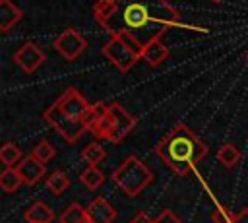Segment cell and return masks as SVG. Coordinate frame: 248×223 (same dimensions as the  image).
<instances>
[{
  "mask_svg": "<svg viewBox=\"0 0 248 223\" xmlns=\"http://www.w3.org/2000/svg\"><path fill=\"white\" fill-rule=\"evenodd\" d=\"M87 215L89 223H112L116 219V209L105 198H95L87 206Z\"/></svg>",
  "mask_w": 248,
  "mask_h": 223,
  "instance_id": "cell-10",
  "label": "cell"
},
{
  "mask_svg": "<svg viewBox=\"0 0 248 223\" xmlns=\"http://www.w3.org/2000/svg\"><path fill=\"white\" fill-rule=\"evenodd\" d=\"M81 157H83L89 165H97L99 161H103V159H105V149H103V145H101V143L91 142V143H87V145L83 147Z\"/></svg>",
  "mask_w": 248,
  "mask_h": 223,
  "instance_id": "cell-21",
  "label": "cell"
},
{
  "mask_svg": "<svg viewBox=\"0 0 248 223\" xmlns=\"http://www.w3.org/2000/svg\"><path fill=\"white\" fill-rule=\"evenodd\" d=\"M93 17L108 35L128 33L145 47L176 27L180 14L167 0H97Z\"/></svg>",
  "mask_w": 248,
  "mask_h": 223,
  "instance_id": "cell-1",
  "label": "cell"
},
{
  "mask_svg": "<svg viewBox=\"0 0 248 223\" xmlns=\"http://www.w3.org/2000/svg\"><path fill=\"white\" fill-rule=\"evenodd\" d=\"M143 47L128 33H120V35H110L108 43L103 45V54L120 70V72H128L140 58H141Z\"/></svg>",
  "mask_w": 248,
  "mask_h": 223,
  "instance_id": "cell-5",
  "label": "cell"
},
{
  "mask_svg": "<svg viewBox=\"0 0 248 223\" xmlns=\"http://www.w3.org/2000/svg\"><path fill=\"white\" fill-rule=\"evenodd\" d=\"M31 155H35L39 161H43V163H48L50 159H54V155H56V149L46 142V140H43V142H39L35 147H33V151H31Z\"/></svg>",
  "mask_w": 248,
  "mask_h": 223,
  "instance_id": "cell-22",
  "label": "cell"
},
{
  "mask_svg": "<svg viewBox=\"0 0 248 223\" xmlns=\"http://www.w3.org/2000/svg\"><path fill=\"white\" fill-rule=\"evenodd\" d=\"M167 56H169V48H167L159 39H155V41H151L149 45H145V47H143V52H141V58H143L149 66H159V64H163V62L167 60Z\"/></svg>",
  "mask_w": 248,
  "mask_h": 223,
  "instance_id": "cell-13",
  "label": "cell"
},
{
  "mask_svg": "<svg viewBox=\"0 0 248 223\" xmlns=\"http://www.w3.org/2000/svg\"><path fill=\"white\" fill-rule=\"evenodd\" d=\"M91 107L87 99L76 89L68 87L45 112L43 118L68 142L74 143L83 132L89 130Z\"/></svg>",
  "mask_w": 248,
  "mask_h": 223,
  "instance_id": "cell-2",
  "label": "cell"
},
{
  "mask_svg": "<svg viewBox=\"0 0 248 223\" xmlns=\"http://www.w3.org/2000/svg\"><path fill=\"white\" fill-rule=\"evenodd\" d=\"M21 19V10L12 0H0V31H10Z\"/></svg>",
  "mask_w": 248,
  "mask_h": 223,
  "instance_id": "cell-12",
  "label": "cell"
},
{
  "mask_svg": "<svg viewBox=\"0 0 248 223\" xmlns=\"http://www.w3.org/2000/svg\"><path fill=\"white\" fill-rule=\"evenodd\" d=\"M60 223H89L87 207H81L79 204H70L60 215Z\"/></svg>",
  "mask_w": 248,
  "mask_h": 223,
  "instance_id": "cell-17",
  "label": "cell"
},
{
  "mask_svg": "<svg viewBox=\"0 0 248 223\" xmlns=\"http://www.w3.org/2000/svg\"><path fill=\"white\" fill-rule=\"evenodd\" d=\"M112 180L118 184V188H122L128 196H138L151 180H153V173L136 157L130 155L124 159V163L118 165V169L112 173Z\"/></svg>",
  "mask_w": 248,
  "mask_h": 223,
  "instance_id": "cell-4",
  "label": "cell"
},
{
  "mask_svg": "<svg viewBox=\"0 0 248 223\" xmlns=\"http://www.w3.org/2000/svg\"><path fill=\"white\" fill-rule=\"evenodd\" d=\"M234 215H236V213H232V211L227 209V207H217V209L211 213V221H213V223H232Z\"/></svg>",
  "mask_w": 248,
  "mask_h": 223,
  "instance_id": "cell-23",
  "label": "cell"
},
{
  "mask_svg": "<svg viewBox=\"0 0 248 223\" xmlns=\"http://www.w3.org/2000/svg\"><path fill=\"white\" fill-rule=\"evenodd\" d=\"M25 219H27V223H50L54 219V213H52V209L46 204L35 202L25 211Z\"/></svg>",
  "mask_w": 248,
  "mask_h": 223,
  "instance_id": "cell-14",
  "label": "cell"
},
{
  "mask_svg": "<svg viewBox=\"0 0 248 223\" xmlns=\"http://www.w3.org/2000/svg\"><path fill=\"white\" fill-rule=\"evenodd\" d=\"M217 159L225 165V167H234L236 163H238V159H240V151H238V147L236 145H232V143H223L221 145V149L217 151Z\"/></svg>",
  "mask_w": 248,
  "mask_h": 223,
  "instance_id": "cell-20",
  "label": "cell"
},
{
  "mask_svg": "<svg viewBox=\"0 0 248 223\" xmlns=\"http://www.w3.org/2000/svg\"><path fill=\"white\" fill-rule=\"evenodd\" d=\"M130 223H155V219H151L145 211H140V213H136V215L132 217Z\"/></svg>",
  "mask_w": 248,
  "mask_h": 223,
  "instance_id": "cell-25",
  "label": "cell"
},
{
  "mask_svg": "<svg viewBox=\"0 0 248 223\" xmlns=\"http://www.w3.org/2000/svg\"><path fill=\"white\" fill-rule=\"evenodd\" d=\"M157 155L170 171L186 175L207 155V145L190 128L178 124L161 138L157 143Z\"/></svg>",
  "mask_w": 248,
  "mask_h": 223,
  "instance_id": "cell-3",
  "label": "cell"
},
{
  "mask_svg": "<svg viewBox=\"0 0 248 223\" xmlns=\"http://www.w3.org/2000/svg\"><path fill=\"white\" fill-rule=\"evenodd\" d=\"M89 132L95 136V138H101V140H107L110 143H114V138H116V118H114V112L110 111V105H105V103H95L91 107V112H89Z\"/></svg>",
  "mask_w": 248,
  "mask_h": 223,
  "instance_id": "cell-6",
  "label": "cell"
},
{
  "mask_svg": "<svg viewBox=\"0 0 248 223\" xmlns=\"http://www.w3.org/2000/svg\"><path fill=\"white\" fill-rule=\"evenodd\" d=\"M79 180H81V184H85V188L97 190V188L103 184L105 175L101 173V169H97V165H89V167L79 175Z\"/></svg>",
  "mask_w": 248,
  "mask_h": 223,
  "instance_id": "cell-18",
  "label": "cell"
},
{
  "mask_svg": "<svg viewBox=\"0 0 248 223\" xmlns=\"http://www.w3.org/2000/svg\"><path fill=\"white\" fill-rule=\"evenodd\" d=\"M155 223H182V221H180L172 211H169V209H167V211H163V213L155 219Z\"/></svg>",
  "mask_w": 248,
  "mask_h": 223,
  "instance_id": "cell-24",
  "label": "cell"
},
{
  "mask_svg": "<svg viewBox=\"0 0 248 223\" xmlns=\"http://www.w3.org/2000/svg\"><path fill=\"white\" fill-rule=\"evenodd\" d=\"M70 178H68V175L64 173V171H60V169H56L48 178H46V186H48V190L54 194V196H62L68 188H70Z\"/></svg>",
  "mask_w": 248,
  "mask_h": 223,
  "instance_id": "cell-15",
  "label": "cell"
},
{
  "mask_svg": "<svg viewBox=\"0 0 248 223\" xmlns=\"http://www.w3.org/2000/svg\"><path fill=\"white\" fill-rule=\"evenodd\" d=\"M232 223H248V207H244V209H240L236 215H234V219H232Z\"/></svg>",
  "mask_w": 248,
  "mask_h": 223,
  "instance_id": "cell-26",
  "label": "cell"
},
{
  "mask_svg": "<svg viewBox=\"0 0 248 223\" xmlns=\"http://www.w3.org/2000/svg\"><path fill=\"white\" fill-rule=\"evenodd\" d=\"M0 159H2V163H4L6 167H14L16 163H19V161L23 159V153H21V149H19L16 143L6 142V143L2 145V149H0Z\"/></svg>",
  "mask_w": 248,
  "mask_h": 223,
  "instance_id": "cell-19",
  "label": "cell"
},
{
  "mask_svg": "<svg viewBox=\"0 0 248 223\" xmlns=\"http://www.w3.org/2000/svg\"><path fill=\"white\" fill-rule=\"evenodd\" d=\"M211 2H223V0H211Z\"/></svg>",
  "mask_w": 248,
  "mask_h": 223,
  "instance_id": "cell-27",
  "label": "cell"
},
{
  "mask_svg": "<svg viewBox=\"0 0 248 223\" xmlns=\"http://www.w3.org/2000/svg\"><path fill=\"white\" fill-rule=\"evenodd\" d=\"M45 167H46V163L39 161L35 155L23 157V159L19 161V165H17V171H19V175H21V178H23V184H27V186L37 184L39 178H41V176L45 175V171H46Z\"/></svg>",
  "mask_w": 248,
  "mask_h": 223,
  "instance_id": "cell-9",
  "label": "cell"
},
{
  "mask_svg": "<svg viewBox=\"0 0 248 223\" xmlns=\"http://www.w3.org/2000/svg\"><path fill=\"white\" fill-rule=\"evenodd\" d=\"M87 48V41L76 29H66L54 39V50L68 62L76 60Z\"/></svg>",
  "mask_w": 248,
  "mask_h": 223,
  "instance_id": "cell-7",
  "label": "cell"
},
{
  "mask_svg": "<svg viewBox=\"0 0 248 223\" xmlns=\"http://www.w3.org/2000/svg\"><path fill=\"white\" fill-rule=\"evenodd\" d=\"M110 111L114 112V118H116V138H114V143H118L136 126V118L122 105H118V103H110Z\"/></svg>",
  "mask_w": 248,
  "mask_h": 223,
  "instance_id": "cell-11",
  "label": "cell"
},
{
  "mask_svg": "<svg viewBox=\"0 0 248 223\" xmlns=\"http://www.w3.org/2000/svg\"><path fill=\"white\" fill-rule=\"evenodd\" d=\"M14 60H16V64H17L23 72L31 74V72H35V70L45 62V52H43L35 43H23V45L16 50Z\"/></svg>",
  "mask_w": 248,
  "mask_h": 223,
  "instance_id": "cell-8",
  "label": "cell"
},
{
  "mask_svg": "<svg viewBox=\"0 0 248 223\" xmlns=\"http://www.w3.org/2000/svg\"><path fill=\"white\" fill-rule=\"evenodd\" d=\"M21 184H23V178H21V175H19L17 169L8 167V169L2 171V175H0V186H2L4 192H16Z\"/></svg>",
  "mask_w": 248,
  "mask_h": 223,
  "instance_id": "cell-16",
  "label": "cell"
}]
</instances>
